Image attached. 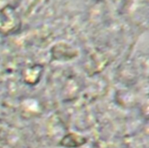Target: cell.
<instances>
[{
	"mask_svg": "<svg viewBox=\"0 0 149 148\" xmlns=\"http://www.w3.org/2000/svg\"><path fill=\"white\" fill-rule=\"evenodd\" d=\"M19 17L15 9L10 5L0 10V31L10 32L19 27Z\"/></svg>",
	"mask_w": 149,
	"mask_h": 148,
	"instance_id": "1",
	"label": "cell"
}]
</instances>
